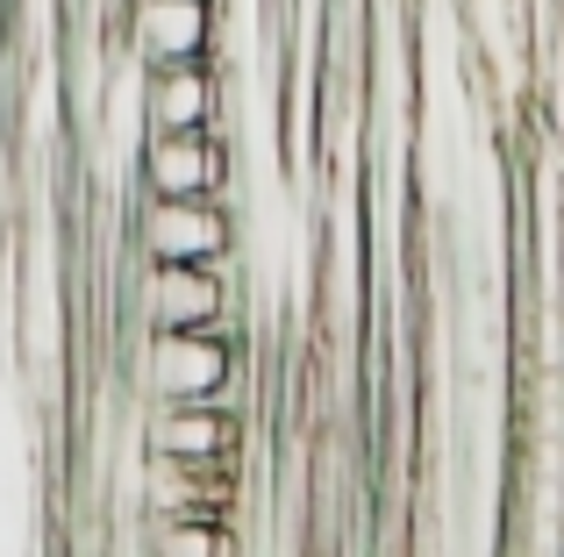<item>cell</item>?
<instances>
[{
    "instance_id": "cell-1",
    "label": "cell",
    "mask_w": 564,
    "mask_h": 557,
    "mask_svg": "<svg viewBox=\"0 0 564 557\" xmlns=\"http://www.w3.org/2000/svg\"><path fill=\"white\" fill-rule=\"evenodd\" d=\"M137 364L158 401H221L236 379V350L221 329H151Z\"/></svg>"
},
{
    "instance_id": "cell-2",
    "label": "cell",
    "mask_w": 564,
    "mask_h": 557,
    "mask_svg": "<svg viewBox=\"0 0 564 557\" xmlns=\"http://www.w3.org/2000/svg\"><path fill=\"white\" fill-rule=\"evenodd\" d=\"M137 243H143V258H165V265H221L229 258V215L215 208V194H200V200L151 194L137 215Z\"/></svg>"
},
{
    "instance_id": "cell-3",
    "label": "cell",
    "mask_w": 564,
    "mask_h": 557,
    "mask_svg": "<svg viewBox=\"0 0 564 557\" xmlns=\"http://www.w3.org/2000/svg\"><path fill=\"white\" fill-rule=\"evenodd\" d=\"M229 179V151H221L215 129H151L143 136V186L151 194H221Z\"/></svg>"
},
{
    "instance_id": "cell-4",
    "label": "cell",
    "mask_w": 564,
    "mask_h": 557,
    "mask_svg": "<svg viewBox=\"0 0 564 557\" xmlns=\"http://www.w3.org/2000/svg\"><path fill=\"white\" fill-rule=\"evenodd\" d=\"M243 422L229 415V401H165V415L151 422V450L165 465H236Z\"/></svg>"
},
{
    "instance_id": "cell-5",
    "label": "cell",
    "mask_w": 564,
    "mask_h": 557,
    "mask_svg": "<svg viewBox=\"0 0 564 557\" xmlns=\"http://www.w3.org/2000/svg\"><path fill=\"white\" fill-rule=\"evenodd\" d=\"M137 307L151 329H221V272L151 258V272L137 286Z\"/></svg>"
},
{
    "instance_id": "cell-6",
    "label": "cell",
    "mask_w": 564,
    "mask_h": 557,
    "mask_svg": "<svg viewBox=\"0 0 564 557\" xmlns=\"http://www.w3.org/2000/svg\"><path fill=\"white\" fill-rule=\"evenodd\" d=\"M129 43H137L143 72L207 57V43H215V0H129Z\"/></svg>"
},
{
    "instance_id": "cell-7",
    "label": "cell",
    "mask_w": 564,
    "mask_h": 557,
    "mask_svg": "<svg viewBox=\"0 0 564 557\" xmlns=\"http://www.w3.org/2000/svg\"><path fill=\"white\" fill-rule=\"evenodd\" d=\"M221 79L207 72V57L186 65H151V94H143V122L151 129H215Z\"/></svg>"
},
{
    "instance_id": "cell-8",
    "label": "cell",
    "mask_w": 564,
    "mask_h": 557,
    "mask_svg": "<svg viewBox=\"0 0 564 557\" xmlns=\"http://www.w3.org/2000/svg\"><path fill=\"white\" fill-rule=\"evenodd\" d=\"M151 544L165 550V557H207V550H229L236 536H229V522H221V515H165L151 529Z\"/></svg>"
}]
</instances>
